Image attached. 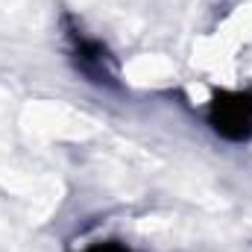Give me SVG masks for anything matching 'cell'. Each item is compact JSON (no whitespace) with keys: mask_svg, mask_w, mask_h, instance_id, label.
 Here are the masks:
<instances>
[{"mask_svg":"<svg viewBox=\"0 0 252 252\" xmlns=\"http://www.w3.org/2000/svg\"><path fill=\"white\" fill-rule=\"evenodd\" d=\"M85 252H132L126 244L121 241H106V244H94V247H88Z\"/></svg>","mask_w":252,"mask_h":252,"instance_id":"3957f363","label":"cell"},{"mask_svg":"<svg viewBox=\"0 0 252 252\" xmlns=\"http://www.w3.org/2000/svg\"><path fill=\"white\" fill-rule=\"evenodd\" d=\"M64 24V41H67V56L70 64L79 76H85L94 85H106V88H118V62L112 56V50L97 41L88 38L67 15L62 18Z\"/></svg>","mask_w":252,"mask_h":252,"instance_id":"6da1fadb","label":"cell"},{"mask_svg":"<svg viewBox=\"0 0 252 252\" xmlns=\"http://www.w3.org/2000/svg\"><path fill=\"white\" fill-rule=\"evenodd\" d=\"M205 121L211 132L223 141L244 144L252 138V91H232L220 88L211 94Z\"/></svg>","mask_w":252,"mask_h":252,"instance_id":"7a4b0ae2","label":"cell"}]
</instances>
